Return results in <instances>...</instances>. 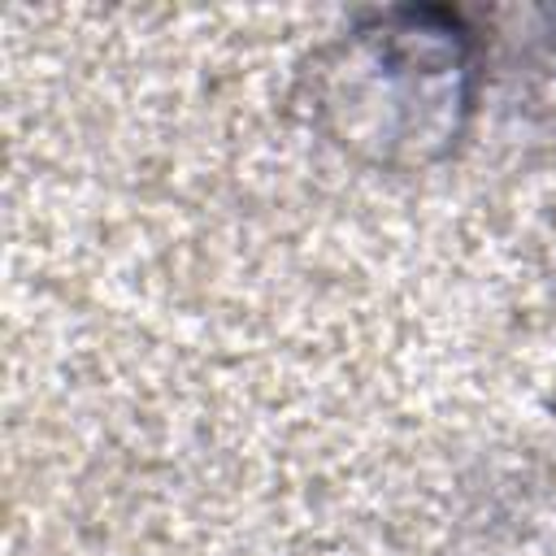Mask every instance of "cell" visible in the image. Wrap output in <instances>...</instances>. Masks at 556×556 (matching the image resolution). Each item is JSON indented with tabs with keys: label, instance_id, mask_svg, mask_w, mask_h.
Segmentation results:
<instances>
[{
	"label": "cell",
	"instance_id": "6da1fadb",
	"mask_svg": "<svg viewBox=\"0 0 556 556\" xmlns=\"http://www.w3.org/2000/svg\"><path fill=\"white\" fill-rule=\"evenodd\" d=\"M326 113L343 143L391 156H434L469 109V52L456 26L430 13L382 17L334 48L326 65Z\"/></svg>",
	"mask_w": 556,
	"mask_h": 556
}]
</instances>
